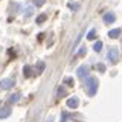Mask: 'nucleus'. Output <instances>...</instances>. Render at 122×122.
Here are the masks:
<instances>
[{"label":"nucleus","mask_w":122,"mask_h":122,"mask_svg":"<svg viewBox=\"0 0 122 122\" xmlns=\"http://www.w3.org/2000/svg\"><path fill=\"white\" fill-rule=\"evenodd\" d=\"M18 99H20V93H14L8 98V102L9 104H15V102H18Z\"/></svg>","instance_id":"9b49d317"},{"label":"nucleus","mask_w":122,"mask_h":122,"mask_svg":"<svg viewBox=\"0 0 122 122\" xmlns=\"http://www.w3.org/2000/svg\"><path fill=\"white\" fill-rule=\"evenodd\" d=\"M34 5H35V6H43L44 0H34Z\"/></svg>","instance_id":"a211bd4d"},{"label":"nucleus","mask_w":122,"mask_h":122,"mask_svg":"<svg viewBox=\"0 0 122 122\" xmlns=\"http://www.w3.org/2000/svg\"><path fill=\"white\" fill-rule=\"evenodd\" d=\"M44 69H46V64H44V63H41V61H40V63H38L37 66H35V70H34V75H41V73H43V70H44Z\"/></svg>","instance_id":"6e6552de"},{"label":"nucleus","mask_w":122,"mask_h":122,"mask_svg":"<svg viewBox=\"0 0 122 122\" xmlns=\"http://www.w3.org/2000/svg\"><path fill=\"white\" fill-rule=\"evenodd\" d=\"M69 117H70V116H69L67 113H63V116H61V122H67Z\"/></svg>","instance_id":"6ab92c4d"},{"label":"nucleus","mask_w":122,"mask_h":122,"mask_svg":"<svg viewBox=\"0 0 122 122\" xmlns=\"http://www.w3.org/2000/svg\"><path fill=\"white\" fill-rule=\"evenodd\" d=\"M114 20H116V15H114L113 12L104 14V23H107V25H112V23H114Z\"/></svg>","instance_id":"423d86ee"},{"label":"nucleus","mask_w":122,"mask_h":122,"mask_svg":"<svg viewBox=\"0 0 122 122\" xmlns=\"http://www.w3.org/2000/svg\"><path fill=\"white\" fill-rule=\"evenodd\" d=\"M70 8H72V9H78L79 5H70Z\"/></svg>","instance_id":"5701e85b"},{"label":"nucleus","mask_w":122,"mask_h":122,"mask_svg":"<svg viewBox=\"0 0 122 122\" xmlns=\"http://www.w3.org/2000/svg\"><path fill=\"white\" fill-rule=\"evenodd\" d=\"M79 40H81V35H79V37H78V38H76V40H75V44H73V49L76 47V44H78V43H79Z\"/></svg>","instance_id":"4be33fe9"},{"label":"nucleus","mask_w":122,"mask_h":122,"mask_svg":"<svg viewBox=\"0 0 122 122\" xmlns=\"http://www.w3.org/2000/svg\"><path fill=\"white\" fill-rule=\"evenodd\" d=\"M86 51H87L86 47H81V49H79V52H78V56H82L84 53H86Z\"/></svg>","instance_id":"412c9836"},{"label":"nucleus","mask_w":122,"mask_h":122,"mask_svg":"<svg viewBox=\"0 0 122 122\" xmlns=\"http://www.w3.org/2000/svg\"><path fill=\"white\" fill-rule=\"evenodd\" d=\"M89 73H90V69L89 66H79L78 67V70H76V75H78V78L79 79H86V78H89Z\"/></svg>","instance_id":"f03ea898"},{"label":"nucleus","mask_w":122,"mask_h":122,"mask_svg":"<svg viewBox=\"0 0 122 122\" xmlns=\"http://www.w3.org/2000/svg\"><path fill=\"white\" fill-rule=\"evenodd\" d=\"M64 95H66V89H64V86H61L58 89V92H56V98H61V96H64Z\"/></svg>","instance_id":"4468645a"},{"label":"nucleus","mask_w":122,"mask_h":122,"mask_svg":"<svg viewBox=\"0 0 122 122\" xmlns=\"http://www.w3.org/2000/svg\"><path fill=\"white\" fill-rule=\"evenodd\" d=\"M8 116H11V108L9 107H2L0 108V119H6Z\"/></svg>","instance_id":"0eeeda50"},{"label":"nucleus","mask_w":122,"mask_h":122,"mask_svg":"<svg viewBox=\"0 0 122 122\" xmlns=\"http://www.w3.org/2000/svg\"><path fill=\"white\" fill-rule=\"evenodd\" d=\"M93 49L96 52H101V49H102V41H96L95 43V46H93Z\"/></svg>","instance_id":"2eb2a0df"},{"label":"nucleus","mask_w":122,"mask_h":122,"mask_svg":"<svg viewBox=\"0 0 122 122\" xmlns=\"http://www.w3.org/2000/svg\"><path fill=\"white\" fill-rule=\"evenodd\" d=\"M78 105H79V99L76 96H70L67 99V107H70V108H76Z\"/></svg>","instance_id":"39448f33"},{"label":"nucleus","mask_w":122,"mask_h":122,"mask_svg":"<svg viewBox=\"0 0 122 122\" xmlns=\"http://www.w3.org/2000/svg\"><path fill=\"white\" fill-rule=\"evenodd\" d=\"M95 35H96V29H90L89 32H87V40H95Z\"/></svg>","instance_id":"f8f14e48"},{"label":"nucleus","mask_w":122,"mask_h":122,"mask_svg":"<svg viewBox=\"0 0 122 122\" xmlns=\"http://www.w3.org/2000/svg\"><path fill=\"white\" fill-rule=\"evenodd\" d=\"M32 14H34V9H32V8H28V9H26L25 11V15H26V17H32Z\"/></svg>","instance_id":"f3484780"},{"label":"nucleus","mask_w":122,"mask_h":122,"mask_svg":"<svg viewBox=\"0 0 122 122\" xmlns=\"http://www.w3.org/2000/svg\"><path fill=\"white\" fill-rule=\"evenodd\" d=\"M107 58L112 61L113 64H116L117 60H119V52H117V49H116V47H110L108 53H107Z\"/></svg>","instance_id":"7ed1b4c3"},{"label":"nucleus","mask_w":122,"mask_h":122,"mask_svg":"<svg viewBox=\"0 0 122 122\" xmlns=\"http://www.w3.org/2000/svg\"><path fill=\"white\" fill-rule=\"evenodd\" d=\"M98 87H99V81L96 78H93V76H89L86 82V93L89 96H95L98 92Z\"/></svg>","instance_id":"f257e3e1"},{"label":"nucleus","mask_w":122,"mask_h":122,"mask_svg":"<svg viewBox=\"0 0 122 122\" xmlns=\"http://www.w3.org/2000/svg\"><path fill=\"white\" fill-rule=\"evenodd\" d=\"M121 32H122V30H121L119 28L112 29V30L108 32V37H110V38H119V37H121Z\"/></svg>","instance_id":"1a4fd4ad"},{"label":"nucleus","mask_w":122,"mask_h":122,"mask_svg":"<svg viewBox=\"0 0 122 122\" xmlns=\"http://www.w3.org/2000/svg\"><path fill=\"white\" fill-rule=\"evenodd\" d=\"M46 18H47V15H46V14L38 15V17H37V25H41V23H44V21H46Z\"/></svg>","instance_id":"ddd939ff"},{"label":"nucleus","mask_w":122,"mask_h":122,"mask_svg":"<svg viewBox=\"0 0 122 122\" xmlns=\"http://www.w3.org/2000/svg\"><path fill=\"white\" fill-rule=\"evenodd\" d=\"M14 84H15V79L14 78H5V79H2L0 81V89H11V87H14Z\"/></svg>","instance_id":"20e7f679"},{"label":"nucleus","mask_w":122,"mask_h":122,"mask_svg":"<svg viewBox=\"0 0 122 122\" xmlns=\"http://www.w3.org/2000/svg\"><path fill=\"white\" fill-rule=\"evenodd\" d=\"M23 73H25L26 78H29V76L34 75V69L30 67V66H25V67H23Z\"/></svg>","instance_id":"9d476101"},{"label":"nucleus","mask_w":122,"mask_h":122,"mask_svg":"<svg viewBox=\"0 0 122 122\" xmlns=\"http://www.w3.org/2000/svg\"><path fill=\"white\" fill-rule=\"evenodd\" d=\"M64 84H67V86H72V84H73V79H72V78H66V79H64Z\"/></svg>","instance_id":"aec40b11"},{"label":"nucleus","mask_w":122,"mask_h":122,"mask_svg":"<svg viewBox=\"0 0 122 122\" xmlns=\"http://www.w3.org/2000/svg\"><path fill=\"white\" fill-rule=\"evenodd\" d=\"M96 69H98V72H101V73H104V72H105V64L99 63L98 66H96Z\"/></svg>","instance_id":"dca6fc26"}]
</instances>
